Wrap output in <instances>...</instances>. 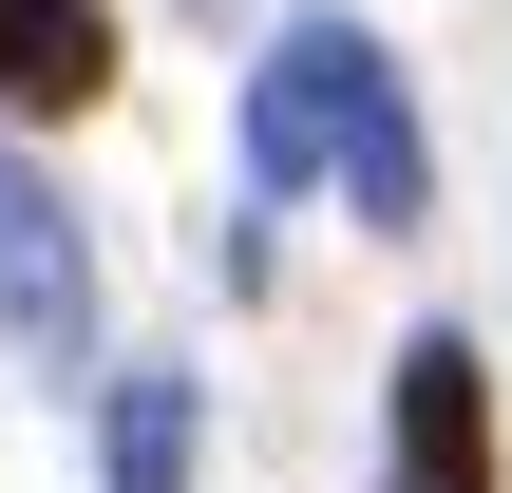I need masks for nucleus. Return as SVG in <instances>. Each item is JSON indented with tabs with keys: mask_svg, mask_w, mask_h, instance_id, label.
<instances>
[{
	"mask_svg": "<svg viewBox=\"0 0 512 493\" xmlns=\"http://www.w3.org/2000/svg\"><path fill=\"white\" fill-rule=\"evenodd\" d=\"M380 493H494V361H475V323H418V342H399Z\"/></svg>",
	"mask_w": 512,
	"mask_h": 493,
	"instance_id": "obj_1",
	"label": "nucleus"
},
{
	"mask_svg": "<svg viewBox=\"0 0 512 493\" xmlns=\"http://www.w3.org/2000/svg\"><path fill=\"white\" fill-rule=\"evenodd\" d=\"M0 342L19 361H76L95 342V247H76V209H57L38 152H0Z\"/></svg>",
	"mask_w": 512,
	"mask_h": 493,
	"instance_id": "obj_2",
	"label": "nucleus"
},
{
	"mask_svg": "<svg viewBox=\"0 0 512 493\" xmlns=\"http://www.w3.org/2000/svg\"><path fill=\"white\" fill-rule=\"evenodd\" d=\"M342 38H361V19H285V38H266V76H247V190H266V209H285V190H323Z\"/></svg>",
	"mask_w": 512,
	"mask_h": 493,
	"instance_id": "obj_4",
	"label": "nucleus"
},
{
	"mask_svg": "<svg viewBox=\"0 0 512 493\" xmlns=\"http://www.w3.org/2000/svg\"><path fill=\"white\" fill-rule=\"evenodd\" d=\"M190 456H209L190 380H171V361H133V380L95 399V475H114V493H190Z\"/></svg>",
	"mask_w": 512,
	"mask_h": 493,
	"instance_id": "obj_6",
	"label": "nucleus"
},
{
	"mask_svg": "<svg viewBox=\"0 0 512 493\" xmlns=\"http://www.w3.org/2000/svg\"><path fill=\"white\" fill-rule=\"evenodd\" d=\"M114 95V19L95 0H0V114H95Z\"/></svg>",
	"mask_w": 512,
	"mask_h": 493,
	"instance_id": "obj_5",
	"label": "nucleus"
},
{
	"mask_svg": "<svg viewBox=\"0 0 512 493\" xmlns=\"http://www.w3.org/2000/svg\"><path fill=\"white\" fill-rule=\"evenodd\" d=\"M323 190H342L361 228H418V209H437V152H418V76H399L380 38H342V114H323Z\"/></svg>",
	"mask_w": 512,
	"mask_h": 493,
	"instance_id": "obj_3",
	"label": "nucleus"
}]
</instances>
